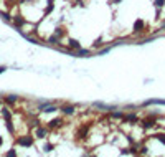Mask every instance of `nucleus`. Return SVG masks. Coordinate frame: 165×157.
<instances>
[{"mask_svg": "<svg viewBox=\"0 0 165 157\" xmlns=\"http://www.w3.org/2000/svg\"><path fill=\"white\" fill-rule=\"evenodd\" d=\"M17 144H20V146H31V144H33V137H31V136H22V137L17 139Z\"/></svg>", "mask_w": 165, "mask_h": 157, "instance_id": "nucleus-1", "label": "nucleus"}, {"mask_svg": "<svg viewBox=\"0 0 165 157\" xmlns=\"http://www.w3.org/2000/svg\"><path fill=\"white\" fill-rule=\"evenodd\" d=\"M38 109L45 111V113H51V111H56V107L51 106V104H48V103H43V104H40V106H38Z\"/></svg>", "mask_w": 165, "mask_h": 157, "instance_id": "nucleus-2", "label": "nucleus"}, {"mask_svg": "<svg viewBox=\"0 0 165 157\" xmlns=\"http://www.w3.org/2000/svg\"><path fill=\"white\" fill-rule=\"evenodd\" d=\"M59 126H63V119H51L50 123H48V127H50V129L59 127Z\"/></svg>", "mask_w": 165, "mask_h": 157, "instance_id": "nucleus-3", "label": "nucleus"}, {"mask_svg": "<svg viewBox=\"0 0 165 157\" xmlns=\"http://www.w3.org/2000/svg\"><path fill=\"white\" fill-rule=\"evenodd\" d=\"M144 28H145V23H144V20H137V22L134 23V30L137 31V33H139V31H142Z\"/></svg>", "mask_w": 165, "mask_h": 157, "instance_id": "nucleus-4", "label": "nucleus"}, {"mask_svg": "<svg viewBox=\"0 0 165 157\" xmlns=\"http://www.w3.org/2000/svg\"><path fill=\"white\" fill-rule=\"evenodd\" d=\"M12 20H13V23H15V25H17V27H18V28H20V27H22V25H23V23H25V20H23V18H22V17H20V15H17V17H13V18H12Z\"/></svg>", "mask_w": 165, "mask_h": 157, "instance_id": "nucleus-5", "label": "nucleus"}, {"mask_svg": "<svg viewBox=\"0 0 165 157\" xmlns=\"http://www.w3.org/2000/svg\"><path fill=\"white\" fill-rule=\"evenodd\" d=\"M35 134H36V137H41V139H43V137H46V129H43V127H38Z\"/></svg>", "mask_w": 165, "mask_h": 157, "instance_id": "nucleus-6", "label": "nucleus"}, {"mask_svg": "<svg viewBox=\"0 0 165 157\" xmlns=\"http://www.w3.org/2000/svg\"><path fill=\"white\" fill-rule=\"evenodd\" d=\"M122 119H124L125 123H135V121H137V116H134V114H129V116H122Z\"/></svg>", "mask_w": 165, "mask_h": 157, "instance_id": "nucleus-7", "label": "nucleus"}, {"mask_svg": "<svg viewBox=\"0 0 165 157\" xmlns=\"http://www.w3.org/2000/svg\"><path fill=\"white\" fill-rule=\"evenodd\" d=\"M69 48H71V50H78V48H81V45H79V41H76V40H69Z\"/></svg>", "mask_w": 165, "mask_h": 157, "instance_id": "nucleus-8", "label": "nucleus"}, {"mask_svg": "<svg viewBox=\"0 0 165 157\" xmlns=\"http://www.w3.org/2000/svg\"><path fill=\"white\" fill-rule=\"evenodd\" d=\"M61 111L65 114H73V113H75V107H73V106H66V104H65V106L61 107Z\"/></svg>", "mask_w": 165, "mask_h": 157, "instance_id": "nucleus-9", "label": "nucleus"}, {"mask_svg": "<svg viewBox=\"0 0 165 157\" xmlns=\"http://www.w3.org/2000/svg\"><path fill=\"white\" fill-rule=\"evenodd\" d=\"M147 106H149V104H162V106H165V101L163 99H150V101H147Z\"/></svg>", "mask_w": 165, "mask_h": 157, "instance_id": "nucleus-10", "label": "nucleus"}, {"mask_svg": "<svg viewBox=\"0 0 165 157\" xmlns=\"http://www.w3.org/2000/svg\"><path fill=\"white\" fill-rule=\"evenodd\" d=\"M154 124H155V123H154L152 119H144V121H142V126H144V127H152Z\"/></svg>", "mask_w": 165, "mask_h": 157, "instance_id": "nucleus-11", "label": "nucleus"}, {"mask_svg": "<svg viewBox=\"0 0 165 157\" xmlns=\"http://www.w3.org/2000/svg\"><path fill=\"white\" fill-rule=\"evenodd\" d=\"M89 55V50H81V48H78V56H87Z\"/></svg>", "mask_w": 165, "mask_h": 157, "instance_id": "nucleus-12", "label": "nucleus"}, {"mask_svg": "<svg viewBox=\"0 0 165 157\" xmlns=\"http://www.w3.org/2000/svg\"><path fill=\"white\" fill-rule=\"evenodd\" d=\"M5 101H7V103H10V104H12V103H15V101H17V96H13V94H12V96L5 98Z\"/></svg>", "mask_w": 165, "mask_h": 157, "instance_id": "nucleus-13", "label": "nucleus"}, {"mask_svg": "<svg viewBox=\"0 0 165 157\" xmlns=\"http://www.w3.org/2000/svg\"><path fill=\"white\" fill-rule=\"evenodd\" d=\"M155 139H159V141L162 142V144H165V134H157V136H155Z\"/></svg>", "mask_w": 165, "mask_h": 157, "instance_id": "nucleus-14", "label": "nucleus"}, {"mask_svg": "<svg viewBox=\"0 0 165 157\" xmlns=\"http://www.w3.org/2000/svg\"><path fill=\"white\" fill-rule=\"evenodd\" d=\"M2 17H3V18H5V20H7V22H12V17H10V15H8V13H7V12H2Z\"/></svg>", "mask_w": 165, "mask_h": 157, "instance_id": "nucleus-15", "label": "nucleus"}, {"mask_svg": "<svg viewBox=\"0 0 165 157\" xmlns=\"http://www.w3.org/2000/svg\"><path fill=\"white\" fill-rule=\"evenodd\" d=\"M111 116L116 117V119H122V116H124V114H122V113H112Z\"/></svg>", "mask_w": 165, "mask_h": 157, "instance_id": "nucleus-16", "label": "nucleus"}, {"mask_svg": "<svg viewBox=\"0 0 165 157\" xmlns=\"http://www.w3.org/2000/svg\"><path fill=\"white\" fill-rule=\"evenodd\" d=\"M155 5L157 7H163L165 5V0H155Z\"/></svg>", "mask_w": 165, "mask_h": 157, "instance_id": "nucleus-17", "label": "nucleus"}, {"mask_svg": "<svg viewBox=\"0 0 165 157\" xmlns=\"http://www.w3.org/2000/svg\"><path fill=\"white\" fill-rule=\"evenodd\" d=\"M55 35H56V37H61V35H63V28H56L55 30Z\"/></svg>", "mask_w": 165, "mask_h": 157, "instance_id": "nucleus-18", "label": "nucleus"}, {"mask_svg": "<svg viewBox=\"0 0 165 157\" xmlns=\"http://www.w3.org/2000/svg\"><path fill=\"white\" fill-rule=\"evenodd\" d=\"M51 149H53V146H51V144H46V146H45V151H51Z\"/></svg>", "mask_w": 165, "mask_h": 157, "instance_id": "nucleus-19", "label": "nucleus"}, {"mask_svg": "<svg viewBox=\"0 0 165 157\" xmlns=\"http://www.w3.org/2000/svg\"><path fill=\"white\" fill-rule=\"evenodd\" d=\"M15 154H17L15 151H8V152H7V155H15Z\"/></svg>", "mask_w": 165, "mask_h": 157, "instance_id": "nucleus-20", "label": "nucleus"}, {"mask_svg": "<svg viewBox=\"0 0 165 157\" xmlns=\"http://www.w3.org/2000/svg\"><path fill=\"white\" fill-rule=\"evenodd\" d=\"M5 71V66H0V73H3Z\"/></svg>", "mask_w": 165, "mask_h": 157, "instance_id": "nucleus-21", "label": "nucleus"}]
</instances>
